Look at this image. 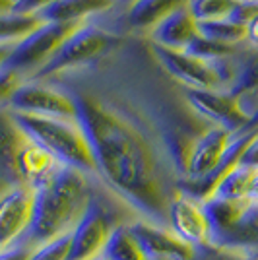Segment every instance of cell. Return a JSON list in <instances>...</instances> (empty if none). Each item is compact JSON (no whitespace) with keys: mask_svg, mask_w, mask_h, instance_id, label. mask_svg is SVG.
Segmentation results:
<instances>
[{"mask_svg":"<svg viewBox=\"0 0 258 260\" xmlns=\"http://www.w3.org/2000/svg\"><path fill=\"white\" fill-rule=\"evenodd\" d=\"M239 163L241 165H247V167H252V169H258V130L256 134H254V138L247 146V150L243 152Z\"/></svg>","mask_w":258,"mask_h":260,"instance_id":"28","label":"cell"},{"mask_svg":"<svg viewBox=\"0 0 258 260\" xmlns=\"http://www.w3.org/2000/svg\"><path fill=\"white\" fill-rule=\"evenodd\" d=\"M31 252H33L31 247H27V245H23V243H18L16 247L0 252V260H27Z\"/></svg>","mask_w":258,"mask_h":260,"instance_id":"29","label":"cell"},{"mask_svg":"<svg viewBox=\"0 0 258 260\" xmlns=\"http://www.w3.org/2000/svg\"><path fill=\"white\" fill-rule=\"evenodd\" d=\"M150 43V49L155 60L169 76L181 84L183 87H194V89H223L225 84L219 74L215 62L204 60L200 56L186 53V51H173L162 45Z\"/></svg>","mask_w":258,"mask_h":260,"instance_id":"8","label":"cell"},{"mask_svg":"<svg viewBox=\"0 0 258 260\" xmlns=\"http://www.w3.org/2000/svg\"><path fill=\"white\" fill-rule=\"evenodd\" d=\"M93 188L95 177L72 167H60L43 186L35 190L31 225L20 243L37 249L72 233L91 200Z\"/></svg>","mask_w":258,"mask_h":260,"instance_id":"2","label":"cell"},{"mask_svg":"<svg viewBox=\"0 0 258 260\" xmlns=\"http://www.w3.org/2000/svg\"><path fill=\"white\" fill-rule=\"evenodd\" d=\"M60 167H64L62 163H58L51 153L39 144L27 138L20 150L18 155V175L22 184L29 186L33 190H37L39 186H43L51 177H53Z\"/></svg>","mask_w":258,"mask_h":260,"instance_id":"18","label":"cell"},{"mask_svg":"<svg viewBox=\"0 0 258 260\" xmlns=\"http://www.w3.org/2000/svg\"><path fill=\"white\" fill-rule=\"evenodd\" d=\"M235 260H258V252H248V254H237Z\"/></svg>","mask_w":258,"mask_h":260,"instance_id":"36","label":"cell"},{"mask_svg":"<svg viewBox=\"0 0 258 260\" xmlns=\"http://www.w3.org/2000/svg\"><path fill=\"white\" fill-rule=\"evenodd\" d=\"M188 6V0H130L122 8V27L118 33L146 35L173 12Z\"/></svg>","mask_w":258,"mask_h":260,"instance_id":"16","label":"cell"},{"mask_svg":"<svg viewBox=\"0 0 258 260\" xmlns=\"http://www.w3.org/2000/svg\"><path fill=\"white\" fill-rule=\"evenodd\" d=\"M117 6V0H56L54 4L37 12L43 22H89Z\"/></svg>","mask_w":258,"mask_h":260,"instance_id":"19","label":"cell"},{"mask_svg":"<svg viewBox=\"0 0 258 260\" xmlns=\"http://www.w3.org/2000/svg\"><path fill=\"white\" fill-rule=\"evenodd\" d=\"M118 39H120V33L107 31L91 22L84 23L78 31L72 33L60 45V49L54 53L53 58L41 70H37L29 80H43L58 72H64V70L89 64L99 56L109 53L118 43Z\"/></svg>","mask_w":258,"mask_h":260,"instance_id":"5","label":"cell"},{"mask_svg":"<svg viewBox=\"0 0 258 260\" xmlns=\"http://www.w3.org/2000/svg\"><path fill=\"white\" fill-rule=\"evenodd\" d=\"M25 82V78L16 72V70H10V68H0V107L8 105L10 103L12 95L18 87Z\"/></svg>","mask_w":258,"mask_h":260,"instance_id":"26","label":"cell"},{"mask_svg":"<svg viewBox=\"0 0 258 260\" xmlns=\"http://www.w3.org/2000/svg\"><path fill=\"white\" fill-rule=\"evenodd\" d=\"M241 0H188V12L196 22L229 20Z\"/></svg>","mask_w":258,"mask_h":260,"instance_id":"24","label":"cell"},{"mask_svg":"<svg viewBox=\"0 0 258 260\" xmlns=\"http://www.w3.org/2000/svg\"><path fill=\"white\" fill-rule=\"evenodd\" d=\"M235 256L237 254L219 249H200V254L196 260H235Z\"/></svg>","mask_w":258,"mask_h":260,"instance_id":"30","label":"cell"},{"mask_svg":"<svg viewBox=\"0 0 258 260\" xmlns=\"http://www.w3.org/2000/svg\"><path fill=\"white\" fill-rule=\"evenodd\" d=\"M41 82L74 99L101 186L138 219L167 228L188 155L214 124L188 105L184 87L155 60L148 39L122 33L97 60Z\"/></svg>","mask_w":258,"mask_h":260,"instance_id":"1","label":"cell"},{"mask_svg":"<svg viewBox=\"0 0 258 260\" xmlns=\"http://www.w3.org/2000/svg\"><path fill=\"white\" fill-rule=\"evenodd\" d=\"M250 130H258V109L254 111V115L250 117V122H248V126L245 132H250Z\"/></svg>","mask_w":258,"mask_h":260,"instance_id":"35","label":"cell"},{"mask_svg":"<svg viewBox=\"0 0 258 260\" xmlns=\"http://www.w3.org/2000/svg\"><path fill=\"white\" fill-rule=\"evenodd\" d=\"M35 206V190L18 184L0 192V252L16 247L29 229Z\"/></svg>","mask_w":258,"mask_h":260,"instance_id":"10","label":"cell"},{"mask_svg":"<svg viewBox=\"0 0 258 260\" xmlns=\"http://www.w3.org/2000/svg\"><path fill=\"white\" fill-rule=\"evenodd\" d=\"M198 31L206 39L221 45H243L247 41V27L231 20L198 22Z\"/></svg>","mask_w":258,"mask_h":260,"instance_id":"23","label":"cell"},{"mask_svg":"<svg viewBox=\"0 0 258 260\" xmlns=\"http://www.w3.org/2000/svg\"><path fill=\"white\" fill-rule=\"evenodd\" d=\"M84 23L87 22H45L25 39L14 45L4 68L16 70L25 80H29L37 70H41L53 58L54 53L60 49V45Z\"/></svg>","mask_w":258,"mask_h":260,"instance_id":"6","label":"cell"},{"mask_svg":"<svg viewBox=\"0 0 258 260\" xmlns=\"http://www.w3.org/2000/svg\"><path fill=\"white\" fill-rule=\"evenodd\" d=\"M250 200H258V169L254 175V181H252V188H250Z\"/></svg>","mask_w":258,"mask_h":260,"instance_id":"34","label":"cell"},{"mask_svg":"<svg viewBox=\"0 0 258 260\" xmlns=\"http://www.w3.org/2000/svg\"><path fill=\"white\" fill-rule=\"evenodd\" d=\"M254 175H256V169L239 163L235 169L229 175H225V179L217 184V188L212 196L227 198V200H247V198H250Z\"/></svg>","mask_w":258,"mask_h":260,"instance_id":"22","label":"cell"},{"mask_svg":"<svg viewBox=\"0 0 258 260\" xmlns=\"http://www.w3.org/2000/svg\"><path fill=\"white\" fill-rule=\"evenodd\" d=\"M148 41L162 45L173 51H186L196 37H200L198 22L192 18L188 8L173 12L163 22H159L150 33L144 35Z\"/></svg>","mask_w":258,"mask_h":260,"instance_id":"17","label":"cell"},{"mask_svg":"<svg viewBox=\"0 0 258 260\" xmlns=\"http://www.w3.org/2000/svg\"><path fill=\"white\" fill-rule=\"evenodd\" d=\"M130 0H122V2H118L117 6H115V8H120V6H122V8H124V6H126V4H128Z\"/></svg>","mask_w":258,"mask_h":260,"instance_id":"37","label":"cell"},{"mask_svg":"<svg viewBox=\"0 0 258 260\" xmlns=\"http://www.w3.org/2000/svg\"><path fill=\"white\" fill-rule=\"evenodd\" d=\"M14 6H16V0H0V14L14 12Z\"/></svg>","mask_w":258,"mask_h":260,"instance_id":"33","label":"cell"},{"mask_svg":"<svg viewBox=\"0 0 258 260\" xmlns=\"http://www.w3.org/2000/svg\"><path fill=\"white\" fill-rule=\"evenodd\" d=\"M245 43L252 49H258V16L247 25V41Z\"/></svg>","mask_w":258,"mask_h":260,"instance_id":"31","label":"cell"},{"mask_svg":"<svg viewBox=\"0 0 258 260\" xmlns=\"http://www.w3.org/2000/svg\"><path fill=\"white\" fill-rule=\"evenodd\" d=\"M101 256L105 260H148L140 243L130 231L128 221L118 223L117 228L113 229Z\"/></svg>","mask_w":258,"mask_h":260,"instance_id":"20","label":"cell"},{"mask_svg":"<svg viewBox=\"0 0 258 260\" xmlns=\"http://www.w3.org/2000/svg\"><path fill=\"white\" fill-rule=\"evenodd\" d=\"M118 2H122V0H117V4H118Z\"/></svg>","mask_w":258,"mask_h":260,"instance_id":"39","label":"cell"},{"mask_svg":"<svg viewBox=\"0 0 258 260\" xmlns=\"http://www.w3.org/2000/svg\"><path fill=\"white\" fill-rule=\"evenodd\" d=\"M118 208H126L109 192L95 179V188L84 216L70 233V252L68 260H93L103 254L113 229L126 219H120ZM128 210V208H126ZM130 212V210H128ZM136 217V216H134Z\"/></svg>","mask_w":258,"mask_h":260,"instance_id":"4","label":"cell"},{"mask_svg":"<svg viewBox=\"0 0 258 260\" xmlns=\"http://www.w3.org/2000/svg\"><path fill=\"white\" fill-rule=\"evenodd\" d=\"M167 228L184 243L196 249H214L212 247V229L200 200L179 192L169 206Z\"/></svg>","mask_w":258,"mask_h":260,"instance_id":"11","label":"cell"},{"mask_svg":"<svg viewBox=\"0 0 258 260\" xmlns=\"http://www.w3.org/2000/svg\"><path fill=\"white\" fill-rule=\"evenodd\" d=\"M184 98L188 105L214 126L229 130L231 134L245 132L250 117L241 109L239 99L223 89H194L184 87Z\"/></svg>","mask_w":258,"mask_h":260,"instance_id":"9","label":"cell"},{"mask_svg":"<svg viewBox=\"0 0 258 260\" xmlns=\"http://www.w3.org/2000/svg\"><path fill=\"white\" fill-rule=\"evenodd\" d=\"M12 49H14V45H0V68L6 64V60H8V56H10Z\"/></svg>","mask_w":258,"mask_h":260,"instance_id":"32","label":"cell"},{"mask_svg":"<svg viewBox=\"0 0 258 260\" xmlns=\"http://www.w3.org/2000/svg\"><path fill=\"white\" fill-rule=\"evenodd\" d=\"M12 115L20 124V128L25 132V136L45 148L58 163H62L64 167L78 169L89 177H95L97 169L93 152L86 132L82 130L78 120L35 117L14 111Z\"/></svg>","mask_w":258,"mask_h":260,"instance_id":"3","label":"cell"},{"mask_svg":"<svg viewBox=\"0 0 258 260\" xmlns=\"http://www.w3.org/2000/svg\"><path fill=\"white\" fill-rule=\"evenodd\" d=\"M56 0H16V6H14V12L18 14H37L43 8L54 4Z\"/></svg>","mask_w":258,"mask_h":260,"instance_id":"27","label":"cell"},{"mask_svg":"<svg viewBox=\"0 0 258 260\" xmlns=\"http://www.w3.org/2000/svg\"><path fill=\"white\" fill-rule=\"evenodd\" d=\"M93 260H105L103 256H97V258H93Z\"/></svg>","mask_w":258,"mask_h":260,"instance_id":"38","label":"cell"},{"mask_svg":"<svg viewBox=\"0 0 258 260\" xmlns=\"http://www.w3.org/2000/svg\"><path fill=\"white\" fill-rule=\"evenodd\" d=\"M212 247L231 254L258 252V200H245L225 228L212 235Z\"/></svg>","mask_w":258,"mask_h":260,"instance_id":"13","label":"cell"},{"mask_svg":"<svg viewBox=\"0 0 258 260\" xmlns=\"http://www.w3.org/2000/svg\"><path fill=\"white\" fill-rule=\"evenodd\" d=\"M8 107L14 113L35 117L78 120V107L64 89L41 80H25L12 95Z\"/></svg>","mask_w":258,"mask_h":260,"instance_id":"7","label":"cell"},{"mask_svg":"<svg viewBox=\"0 0 258 260\" xmlns=\"http://www.w3.org/2000/svg\"><path fill=\"white\" fill-rule=\"evenodd\" d=\"M43 23L45 22L37 14H18V12L0 14V45L20 43Z\"/></svg>","mask_w":258,"mask_h":260,"instance_id":"21","label":"cell"},{"mask_svg":"<svg viewBox=\"0 0 258 260\" xmlns=\"http://www.w3.org/2000/svg\"><path fill=\"white\" fill-rule=\"evenodd\" d=\"M233 138H235V134H231L229 130L221 128V126H212L206 130L196 140L192 152L188 155L184 181H200V179L208 177L217 167V163L221 161V157L227 152Z\"/></svg>","mask_w":258,"mask_h":260,"instance_id":"14","label":"cell"},{"mask_svg":"<svg viewBox=\"0 0 258 260\" xmlns=\"http://www.w3.org/2000/svg\"><path fill=\"white\" fill-rule=\"evenodd\" d=\"M68 252H70V233L33 249L27 260H68Z\"/></svg>","mask_w":258,"mask_h":260,"instance_id":"25","label":"cell"},{"mask_svg":"<svg viewBox=\"0 0 258 260\" xmlns=\"http://www.w3.org/2000/svg\"><path fill=\"white\" fill-rule=\"evenodd\" d=\"M128 225L148 260H196L200 254V249L184 243L169 228H162L138 217L128 221Z\"/></svg>","mask_w":258,"mask_h":260,"instance_id":"12","label":"cell"},{"mask_svg":"<svg viewBox=\"0 0 258 260\" xmlns=\"http://www.w3.org/2000/svg\"><path fill=\"white\" fill-rule=\"evenodd\" d=\"M27 142L8 105L0 107V192L22 184L18 175V155Z\"/></svg>","mask_w":258,"mask_h":260,"instance_id":"15","label":"cell"}]
</instances>
